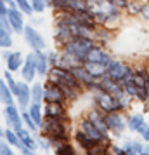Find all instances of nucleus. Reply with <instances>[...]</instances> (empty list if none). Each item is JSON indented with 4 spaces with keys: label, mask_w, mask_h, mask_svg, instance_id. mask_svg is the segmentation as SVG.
I'll use <instances>...</instances> for the list:
<instances>
[{
    "label": "nucleus",
    "mask_w": 149,
    "mask_h": 155,
    "mask_svg": "<svg viewBox=\"0 0 149 155\" xmlns=\"http://www.w3.org/2000/svg\"><path fill=\"white\" fill-rule=\"evenodd\" d=\"M40 131L47 134L52 141V148L64 141H71V119H50L43 117L40 124Z\"/></svg>",
    "instance_id": "1"
},
{
    "label": "nucleus",
    "mask_w": 149,
    "mask_h": 155,
    "mask_svg": "<svg viewBox=\"0 0 149 155\" xmlns=\"http://www.w3.org/2000/svg\"><path fill=\"white\" fill-rule=\"evenodd\" d=\"M47 78H49V80H54V82H57L59 85H68V87H73V89H76V91H80V92H85L83 85L76 80V77L73 75V71H71L70 68L52 66V68L49 70Z\"/></svg>",
    "instance_id": "2"
},
{
    "label": "nucleus",
    "mask_w": 149,
    "mask_h": 155,
    "mask_svg": "<svg viewBox=\"0 0 149 155\" xmlns=\"http://www.w3.org/2000/svg\"><path fill=\"white\" fill-rule=\"evenodd\" d=\"M106 75L111 77L113 80H116V82L123 84L125 80H128L134 75V64L128 63V61H123V59H114L113 58L106 68Z\"/></svg>",
    "instance_id": "3"
},
{
    "label": "nucleus",
    "mask_w": 149,
    "mask_h": 155,
    "mask_svg": "<svg viewBox=\"0 0 149 155\" xmlns=\"http://www.w3.org/2000/svg\"><path fill=\"white\" fill-rule=\"evenodd\" d=\"M94 44H95L94 37H80V35H76V37H73V38L64 45L63 49L73 52L75 56H78L80 59L85 63L87 54H88V51H90V47H92Z\"/></svg>",
    "instance_id": "4"
},
{
    "label": "nucleus",
    "mask_w": 149,
    "mask_h": 155,
    "mask_svg": "<svg viewBox=\"0 0 149 155\" xmlns=\"http://www.w3.org/2000/svg\"><path fill=\"white\" fill-rule=\"evenodd\" d=\"M92 106H95L97 110H101L104 113H109V112L118 110V99L113 94L99 89V91L92 92Z\"/></svg>",
    "instance_id": "5"
},
{
    "label": "nucleus",
    "mask_w": 149,
    "mask_h": 155,
    "mask_svg": "<svg viewBox=\"0 0 149 155\" xmlns=\"http://www.w3.org/2000/svg\"><path fill=\"white\" fill-rule=\"evenodd\" d=\"M106 122H107V129L113 138H118L127 131V112H109L106 113Z\"/></svg>",
    "instance_id": "6"
},
{
    "label": "nucleus",
    "mask_w": 149,
    "mask_h": 155,
    "mask_svg": "<svg viewBox=\"0 0 149 155\" xmlns=\"http://www.w3.org/2000/svg\"><path fill=\"white\" fill-rule=\"evenodd\" d=\"M23 38H24L26 45L29 47V51H45V47H47L43 35L33 26V25H24Z\"/></svg>",
    "instance_id": "7"
},
{
    "label": "nucleus",
    "mask_w": 149,
    "mask_h": 155,
    "mask_svg": "<svg viewBox=\"0 0 149 155\" xmlns=\"http://www.w3.org/2000/svg\"><path fill=\"white\" fill-rule=\"evenodd\" d=\"M2 115H4V122L7 127H12L14 131H19L21 127H24L21 117V108L17 106V103H11L2 108Z\"/></svg>",
    "instance_id": "8"
},
{
    "label": "nucleus",
    "mask_w": 149,
    "mask_h": 155,
    "mask_svg": "<svg viewBox=\"0 0 149 155\" xmlns=\"http://www.w3.org/2000/svg\"><path fill=\"white\" fill-rule=\"evenodd\" d=\"M45 91H43V103H68V99L64 96L63 89H61V85L54 82V80H49V78H45ZM70 105V103H68Z\"/></svg>",
    "instance_id": "9"
},
{
    "label": "nucleus",
    "mask_w": 149,
    "mask_h": 155,
    "mask_svg": "<svg viewBox=\"0 0 149 155\" xmlns=\"http://www.w3.org/2000/svg\"><path fill=\"white\" fill-rule=\"evenodd\" d=\"M113 52L107 49L106 45H101V44H94L90 51H88V54H87V59L85 61H94V63H101L104 64L107 68V64L111 63V59H113Z\"/></svg>",
    "instance_id": "10"
},
{
    "label": "nucleus",
    "mask_w": 149,
    "mask_h": 155,
    "mask_svg": "<svg viewBox=\"0 0 149 155\" xmlns=\"http://www.w3.org/2000/svg\"><path fill=\"white\" fill-rule=\"evenodd\" d=\"M76 127H78V129H82V131H83L88 138H92V140H95V141H106V143L113 141V136H107V134H104L102 131H99V129H97V127L90 122V120L87 119L85 115L78 119Z\"/></svg>",
    "instance_id": "11"
},
{
    "label": "nucleus",
    "mask_w": 149,
    "mask_h": 155,
    "mask_svg": "<svg viewBox=\"0 0 149 155\" xmlns=\"http://www.w3.org/2000/svg\"><path fill=\"white\" fill-rule=\"evenodd\" d=\"M19 73L24 82H29V84L35 82V78L38 77L36 75V51H29L24 56V63H23Z\"/></svg>",
    "instance_id": "12"
},
{
    "label": "nucleus",
    "mask_w": 149,
    "mask_h": 155,
    "mask_svg": "<svg viewBox=\"0 0 149 155\" xmlns=\"http://www.w3.org/2000/svg\"><path fill=\"white\" fill-rule=\"evenodd\" d=\"M71 140L75 143L76 150L82 152V153H88L90 148H94L97 143H101V141H95V140H92V138H88V136H87L82 129H78V127H75V131L71 134Z\"/></svg>",
    "instance_id": "13"
},
{
    "label": "nucleus",
    "mask_w": 149,
    "mask_h": 155,
    "mask_svg": "<svg viewBox=\"0 0 149 155\" xmlns=\"http://www.w3.org/2000/svg\"><path fill=\"white\" fill-rule=\"evenodd\" d=\"M68 103H43V117L50 119H70Z\"/></svg>",
    "instance_id": "14"
},
{
    "label": "nucleus",
    "mask_w": 149,
    "mask_h": 155,
    "mask_svg": "<svg viewBox=\"0 0 149 155\" xmlns=\"http://www.w3.org/2000/svg\"><path fill=\"white\" fill-rule=\"evenodd\" d=\"M73 37H76V35L73 33V30H71L70 26L56 23V28H54V42H56V45H57V51L63 49Z\"/></svg>",
    "instance_id": "15"
},
{
    "label": "nucleus",
    "mask_w": 149,
    "mask_h": 155,
    "mask_svg": "<svg viewBox=\"0 0 149 155\" xmlns=\"http://www.w3.org/2000/svg\"><path fill=\"white\" fill-rule=\"evenodd\" d=\"M85 117L90 122H92L94 126L97 127L99 131H102L104 134H107V136H111V133H109V129H107V122H106V113L101 112V110H97L95 106H92L88 112L85 113Z\"/></svg>",
    "instance_id": "16"
},
{
    "label": "nucleus",
    "mask_w": 149,
    "mask_h": 155,
    "mask_svg": "<svg viewBox=\"0 0 149 155\" xmlns=\"http://www.w3.org/2000/svg\"><path fill=\"white\" fill-rule=\"evenodd\" d=\"M7 18H9V23H11V26H12V31H14L16 35H23V30H24V18L26 16L23 14L21 11L17 7H12L7 11Z\"/></svg>",
    "instance_id": "17"
},
{
    "label": "nucleus",
    "mask_w": 149,
    "mask_h": 155,
    "mask_svg": "<svg viewBox=\"0 0 149 155\" xmlns=\"http://www.w3.org/2000/svg\"><path fill=\"white\" fill-rule=\"evenodd\" d=\"M19 82V92L16 96V103L21 110H26L31 103V84L29 82H24V80H17Z\"/></svg>",
    "instance_id": "18"
},
{
    "label": "nucleus",
    "mask_w": 149,
    "mask_h": 155,
    "mask_svg": "<svg viewBox=\"0 0 149 155\" xmlns=\"http://www.w3.org/2000/svg\"><path fill=\"white\" fill-rule=\"evenodd\" d=\"M80 64H83V61L80 59L78 56H75L73 52L66 49H59V63L57 66H63V68H75V66H80Z\"/></svg>",
    "instance_id": "19"
},
{
    "label": "nucleus",
    "mask_w": 149,
    "mask_h": 155,
    "mask_svg": "<svg viewBox=\"0 0 149 155\" xmlns=\"http://www.w3.org/2000/svg\"><path fill=\"white\" fill-rule=\"evenodd\" d=\"M49 70H50L49 52H45V51H36V75L45 80L47 75H49Z\"/></svg>",
    "instance_id": "20"
},
{
    "label": "nucleus",
    "mask_w": 149,
    "mask_h": 155,
    "mask_svg": "<svg viewBox=\"0 0 149 155\" xmlns=\"http://www.w3.org/2000/svg\"><path fill=\"white\" fill-rule=\"evenodd\" d=\"M99 85H101L102 91L109 92V94H113V96H120L121 92H123V85H121L120 82L113 80L111 77H107V75H102V77L99 78Z\"/></svg>",
    "instance_id": "21"
},
{
    "label": "nucleus",
    "mask_w": 149,
    "mask_h": 155,
    "mask_svg": "<svg viewBox=\"0 0 149 155\" xmlns=\"http://www.w3.org/2000/svg\"><path fill=\"white\" fill-rule=\"evenodd\" d=\"M125 155H144V141L141 140H125L121 143Z\"/></svg>",
    "instance_id": "22"
},
{
    "label": "nucleus",
    "mask_w": 149,
    "mask_h": 155,
    "mask_svg": "<svg viewBox=\"0 0 149 155\" xmlns=\"http://www.w3.org/2000/svg\"><path fill=\"white\" fill-rule=\"evenodd\" d=\"M23 63H24V56H23L21 51H12L9 58L5 59V64H7V70H11L12 73H17V71L21 70Z\"/></svg>",
    "instance_id": "23"
},
{
    "label": "nucleus",
    "mask_w": 149,
    "mask_h": 155,
    "mask_svg": "<svg viewBox=\"0 0 149 155\" xmlns=\"http://www.w3.org/2000/svg\"><path fill=\"white\" fill-rule=\"evenodd\" d=\"M114 38V31H111V30L104 28V26H99V28L94 31V40L97 44H101V45H109V44L113 42Z\"/></svg>",
    "instance_id": "24"
},
{
    "label": "nucleus",
    "mask_w": 149,
    "mask_h": 155,
    "mask_svg": "<svg viewBox=\"0 0 149 155\" xmlns=\"http://www.w3.org/2000/svg\"><path fill=\"white\" fill-rule=\"evenodd\" d=\"M11 103H16V98L9 89L7 80L4 77H0V105L5 106V105H11Z\"/></svg>",
    "instance_id": "25"
},
{
    "label": "nucleus",
    "mask_w": 149,
    "mask_h": 155,
    "mask_svg": "<svg viewBox=\"0 0 149 155\" xmlns=\"http://www.w3.org/2000/svg\"><path fill=\"white\" fill-rule=\"evenodd\" d=\"M144 122H147V120H146V115H144L142 112L130 113V115L127 117V129L130 131V133H137Z\"/></svg>",
    "instance_id": "26"
},
{
    "label": "nucleus",
    "mask_w": 149,
    "mask_h": 155,
    "mask_svg": "<svg viewBox=\"0 0 149 155\" xmlns=\"http://www.w3.org/2000/svg\"><path fill=\"white\" fill-rule=\"evenodd\" d=\"M35 138H36V145H38V150L43 152V153H49V152H54V148H52V141L47 134H43L42 131H38L35 133Z\"/></svg>",
    "instance_id": "27"
},
{
    "label": "nucleus",
    "mask_w": 149,
    "mask_h": 155,
    "mask_svg": "<svg viewBox=\"0 0 149 155\" xmlns=\"http://www.w3.org/2000/svg\"><path fill=\"white\" fill-rule=\"evenodd\" d=\"M83 66H85L87 70H88V73L92 75L95 80H99L102 75H106V66L101 63H94V61H85L83 63Z\"/></svg>",
    "instance_id": "28"
},
{
    "label": "nucleus",
    "mask_w": 149,
    "mask_h": 155,
    "mask_svg": "<svg viewBox=\"0 0 149 155\" xmlns=\"http://www.w3.org/2000/svg\"><path fill=\"white\" fill-rule=\"evenodd\" d=\"M28 112H29V115H31V119L40 126L42 120H43V103H35V101H31L29 106H28Z\"/></svg>",
    "instance_id": "29"
},
{
    "label": "nucleus",
    "mask_w": 149,
    "mask_h": 155,
    "mask_svg": "<svg viewBox=\"0 0 149 155\" xmlns=\"http://www.w3.org/2000/svg\"><path fill=\"white\" fill-rule=\"evenodd\" d=\"M4 138H5V140H7L14 148H17V150H19V147L23 145L21 138L17 136V131H14L12 127H7V126H5V129H4Z\"/></svg>",
    "instance_id": "30"
},
{
    "label": "nucleus",
    "mask_w": 149,
    "mask_h": 155,
    "mask_svg": "<svg viewBox=\"0 0 149 155\" xmlns=\"http://www.w3.org/2000/svg\"><path fill=\"white\" fill-rule=\"evenodd\" d=\"M43 91H45L43 82H31V101L43 103Z\"/></svg>",
    "instance_id": "31"
},
{
    "label": "nucleus",
    "mask_w": 149,
    "mask_h": 155,
    "mask_svg": "<svg viewBox=\"0 0 149 155\" xmlns=\"http://www.w3.org/2000/svg\"><path fill=\"white\" fill-rule=\"evenodd\" d=\"M76 152L78 150L75 147V143H71V141H64V143H61L54 148V153L57 155H75Z\"/></svg>",
    "instance_id": "32"
},
{
    "label": "nucleus",
    "mask_w": 149,
    "mask_h": 155,
    "mask_svg": "<svg viewBox=\"0 0 149 155\" xmlns=\"http://www.w3.org/2000/svg\"><path fill=\"white\" fill-rule=\"evenodd\" d=\"M12 35H14V33L0 28V49H12V45H14Z\"/></svg>",
    "instance_id": "33"
},
{
    "label": "nucleus",
    "mask_w": 149,
    "mask_h": 155,
    "mask_svg": "<svg viewBox=\"0 0 149 155\" xmlns=\"http://www.w3.org/2000/svg\"><path fill=\"white\" fill-rule=\"evenodd\" d=\"M141 5L142 2H139V0H128L127 7H125V14L128 18H139L141 16Z\"/></svg>",
    "instance_id": "34"
},
{
    "label": "nucleus",
    "mask_w": 149,
    "mask_h": 155,
    "mask_svg": "<svg viewBox=\"0 0 149 155\" xmlns=\"http://www.w3.org/2000/svg\"><path fill=\"white\" fill-rule=\"evenodd\" d=\"M2 77H4L5 80H7L9 89H11V92L14 94V98H16V96H17V92H19V82H17V80L14 78V75H12V71H11V70H5V71H4V75H2Z\"/></svg>",
    "instance_id": "35"
},
{
    "label": "nucleus",
    "mask_w": 149,
    "mask_h": 155,
    "mask_svg": "<svg viewBox=\"0 0 149 155\" xmlns=\"http://www.w3.org/2000/svg\"><path fill=\"white\" fill-rule=\"evenodd\" d=\"M29 4H31V9L35 14H43L50 7L49 0H29Z\"/></svg>",
    "instance_id": "36"
},
{
    "label": "nucleus",
    "mask_w": 149,
    "mask_h": 155,
    "mask_svg": "<svg viewBox=\"0 0 149 155\" xmlns=\"http://www.w3.org/2000/svg\"><path fill=\"white\" fill-rule=\"evenodd\" d=\"M16 4H17V9L21 11L23 14L29 18V16H33V9H31V4H29V0H16Z\"/></svg>",
    "instance_id": "37"
},
{
    "label": "nucleus",
    "mask_w": 149,
    "mask_h": 155,
    "mask_svg": "<svg viewBox=\"0 0 149 155\" xmlns=\"http://www.w3.org/2000/svg\"><path fill=\"white\" fill-rule=\"evenodd\" d=\"M121 19H123V18H109V16H107L106 23H104L102 26L107 28V30H111V31H118L120 26H121Z\"/></svg>",
    "instance_id": "38"
},
{
    "label": "nucleus",
    "mask_w": 149,
    "mask_h": 155,
    "mask_svg": "<svg viewBox=\"0 0 149 155\" xmlns=\"http://www.w3.org/2000/svg\"><path fill=\"white\" fill-rule=\"evenodd\" d=\"M12 153H14V147L5 138H0V155H12Z\"/></svg>",
    "instance_id": "39"
},
{
    "label": "nucleus",
    "mask_w": 149,
    "mask_h": 155,
    "mask_svg": "<svg viewBox=\"0 0 149 155\" xmlns=\"http://www.w3.org/2000/svg\"><path fill=\"white\" fill-rule=\"evenodd\" d=\"M137 134H139L141 141H149V122H144L141 126V129L137 131Z\"/></svg>",
    "instance_id": "40"
},
{
    "label": "nucleus",
    "mask_w": 149,
    "mask_h": 155,
    "mask_svg": "<svg viewBox=\"0 0 149 155\" xmlns=\"http://www.w3.org/2000/svg\"><path fill=\"white\" fill-rule=\"evenodd\" d=\"M107 152L113 155H125L123 153V148H121V145H118V143H109V148H107Z\"/></svg>",
    "instance_id": "41"
},
{
    "label": "nucleus",
    "mask_w": 149,
    "mask_h": 155,
    "mask_svg": "<svg viewBox=\"0 0 149 155\" xmlns=\"http://www.w3.org/2000/svg\"><path fill=\"white\" fill-rule=\"evenodd\" d=\"M49 63H50V68L52 66H57V63H59V51H50L49 52Z\"/></svg>",
    "instance_id": "42"
},
{
    "label": "nucleus",
    "mask_w": 149,
    "mask_h": 155,
    "mask_svg": "<svg viewBox=\"0 0 149 155\" xmlns=\"http://www.w3.org/2000/svg\"><path fill=\"white\" fill-rule=\"evenodd\" d=\"M141 18H142V19H146V21H149V0L142 2V5H141Z\"/></svg>",
    "instance_id": "43"
},
{
    "label": "nucleus",
    "mask_w": 149,
    "mask_h": 155,
    "mask_svg": "<svg viewBox=\"0 0 149 155\" xmlns=\"http://www.w3.org/2000/svg\"><path fill=\"white\" fill-rule=\"evenodd\" d=\"M0 28L7 30V31H11V33H14V31H12V26H11V23H9L7 14H5V16H0Z\"/></svg>",
    "instance_id": "44"
},
{
    "label": "nucleus",
    "mask_w": 149,
    "mask_h": 155,
    "mask_svg": "<svg viewBox=\"0 0 149 155\" xmlns=\"http://www.w3.org/2000/svg\"><path fill=\"white\" fill-rule=\"evenodd\" d=\"M43 23V18H36L35 14L29 16V25H33V26H36V25H42Z\"/></svg>",
    "instance_id": "45"
},
{
    "label": "nucleus",
    "mask_w": 149,
    "mask_h": 155,
    "mask_svg": "<svg viewBox=\"0 0 149 155\" xmlns=\"http://www.w3.org/2000/svg\"><path fill=\"white\" fill-rule=\"evenodd\" d=\"M111 2L116 7H120L121 11H125V7H127V4H128V0H111Z\"/></svg>",
    "instance_id": "46"
},
{
    "label": "nucleus",
    "mask_w": 149,
    "mask_h": 155,
    "mask_svg": "<svg viewBox=\"0 0 149 155\" xmlns=\"http://www.w3.org/2000/svg\"><path fill=\"white\" fill-rule=\"evenodd\" d=\"M7 11H9L7 2H5V0H0V16H5L7 14Z\"/></svg>",
    "instance_id": "47"
},
{
    "label": "nucleus",
    "mask_w": 149,
    "mask_h": 155,
    "mask_svg": "<svg viewBox=\"0 0 149 155\" xmlns=\"http://www.w3.org/2000/svg\"><path fill=\"white\" fill-rule=\"evenodd\" d=\"M0 51H2V59H7L9 54L12 52V49H0Z\"/></svg>",
    "instance_id": "48"
},
{
    "label": "nucleus",
    "mask_w": 149,
    "mask_h": 155,
    "mask_svg": "<svg viewBox=\"0 0 149 155\" xmlns=\"http://www.w3.org/2000/svg\"><path fill=\"white\" fill-rule=\"evenodd\" d=\"M144 155H149V141H144Z\"/></svg>",
    "instance_id": "49"
},
{
    "label": "nucleus",
    "mask_w": 149,
    "mask_h": 155,
    "mask_svg": "<svg viewBox=\"0 0 149 155\" xmlns=\"http://www.w3.org/2000/svg\"><path fill=\"white\" fill-rule=\"evenodd\" d=\"M4 129L5 127H2V122H0V138H4Z\"/></svg>",
    "instance_id": "50"
},
{
    "label": "nucleus",
    "mask_w": 149,
    "mask_h": 155,
    "mask_svg": "<svg viewBox=\"0 0 149 155\" xmlns=\"http://www.w3.org/2000/svg\"><path fill=\"white\" fill-rule=\"evenodd\" d=\"M139 2H146V0H139Z\"/></svg>",
    "instance_id": "51"
},
{
    "label": "nucleus",
    "mask_w": 149,
    "mask_h": 155,
    "mask_svg": "<svg viewBox=\"0 0 149 155\" xmlns=\"http://www.w3.org/2000/svg\"><path fill=\"white\" fill-rule=\"evenodd\" d=\"M147 71H149V64H147Z\"/></svg>",
    "instance_id": "52"
}]
</instances>
